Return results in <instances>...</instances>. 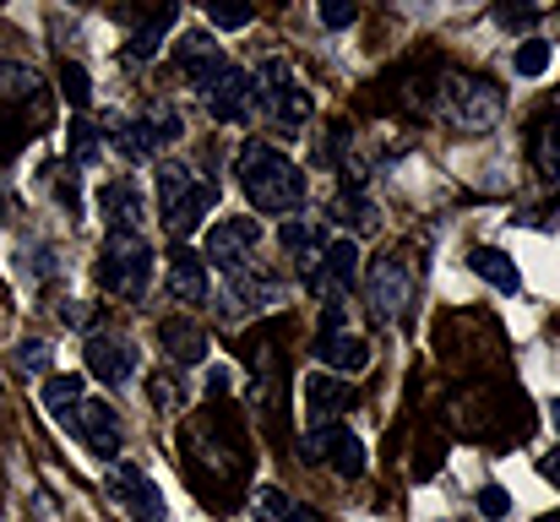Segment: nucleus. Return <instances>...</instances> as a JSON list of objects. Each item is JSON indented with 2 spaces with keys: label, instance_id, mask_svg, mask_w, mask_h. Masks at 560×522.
Listing matches in <instances>:
<instances>
[{
  "label": "nucleus",
  "instance_id": "nucleus-1",
  "mask_svg": "<svg viewBox=\"0 0 560 522\" xmlns=\"http://www.w3.org/2000/svg\"><path fill=\"white\" fill-rule=\"evenodd\" d=\"M234 170H240V185H245V201L256 212H267V218H283V212H294L305 201V174H300V164H289L267 142H245L240 159H234Z\"/></svg>",
  "mask_w": 560,
  "mask_h": 522
},
{
  "label": "nucleus",
  "instance_id": "nucleus-2",
  "mask_svg": "<svg viewBox=\"0 0 560 522\" xmlns=\"http://www.w3.org/2000/svg\"><path fill=\"white\" fill-rule=\"evenodd\" d=\"M501 109H506V98H501V88L485 82V77H446V82H441V115H446V126H457L463 137L495 131V126H501Z\"/></svg>",
  "mask_w": 560,
  "mask_h": 522
},
{
  "label": "nucleus",
  "instance_id": "nucleus-3",
  "mask_svg": "<svg viewBox=\"0 0 560 522\" xmlns=\"http://www.w3.org/2000/svg\"><path fill=\"white\" fill-rule=\"evenodd\" d=\"M148 278H153V251L142 234H109L104 240V256H98V283L115 294V300H142L148 294Z\"/></svg>",
  "mask_w": 560,
  "mask_h": 522
},
{
  "label": "nucleus",
  "instance_id": "nucleus-4",
  "mask_svg": "<svg viewBox=\"0 0 560 522\" xmlns=\"http://www.w3.org/2000/svg\"><path fill=\"white\" fill-rule=\"evenodd\" d=\"M256 104H267V115H272L278 126H305V120H311V98H305L294 66L278 60V55L261 60V71H256Z\"/></svg>",
  "mask_w": 560,
  "mask_h": 522
},
{
  "label": "nucleus",
  "instance_id": "nucleus-5",
  "mask_svg": "<svg viewBox=\"0 0 560 522\" xmlns=\"http://www.w3.org/2000/svg\"><path fill=\"white\" fill-rule=\"evenodd\" d=\"M201 98H207V115H212V120H223V126H245V120L256 115V71L229 66Z\"/></svg>",
  "mask_w": 560,
  "mask_h": 522
},
{
  "label": "nucleus",
  "instance_id": "nucleus-6",
  "mask_svg": "<svg viewBox=\"0 0 560 522\" xmlns=\"http://www.w3.org/2000/svg\"><path fill=\"white\" fill-rule=\"evenodd\" d=\"M256 240H261V223L256 218H245V212L240 218H223V223L207 229V262L223 267V272H240V267H250Z\"/></svg>",
  "mask_w": 560,
  "mask_h": 522
},
{
  "label": "nucleus",
  "instance_id": "nucleus-7",
  "mask_svg": "<svg viewBox=\"0 0 560 522\" xmlns=\"http://www.w3.org/2000/svg\"><path fill=\"white\" fill-rule=\"evenodd\" d=\"M109 496L131 512V522H164V496H159V485H153L142 468H131V463H120V468L109 474Z\"/></svg>",
  "mask_w": 560,
  "mask_h": 522
},
{
  "label": "nucleus",
  "instance_id": "nucleus-8",
  "mask_svg": "<svg viewBox=\"0 0 560 522\" xmlns=\"http://www.w3.org/2000/svg\"><path fill=\"white\" fill-rule=\"evenodd\" d=\"M283 256H289V267L300 272V278H322V256H327V229L322 223H311V218H289L283 223Z\"/></svg>",
  "mask_w": 560,
  "mask_h": 522
},
{
  "label": "nucleus",
  "instance_id": "nucleus-9",
  "mask_svg": "<svg viewBox=\"0 0 560 522\" xmlns=\"http://www.w3.org/2000/svg\"><path fill=\"white\" fill-rule=\"evenodd\" d=\"M305 408H311V430H327V425H338L354 408V386L338 381V375H327V370H316L305 381Z\"/></svg>",
  "mask_w": 560,
  "mask_h": 522
},
{
  "label": "nucleus",
  "instance_id": "nucleus-10",
  "mask_svg": "<svg viewBox=\"0 0 560 522\" xmlns=\"http://www.w3.org/2000/svg\"><path fill=\"white\" fill-rule=\"evenodd\" d=\"M175 66H180L190 82H196V93H207V88H212V82L229 71V60L218 55L212 33H186V38L175 44Z\"/></svg>",
  "mask_w": 560,
  "mask_h": 522
},
{
  "label": "nucleus",
  "instance_id": "nucleus-11",
  "mask_svg": "<svg viewBox=\"0 0 560 522\" xmlns=\"http://www.w3.org/2000/svg\"><path fill=\"white\" fill-rule=\"evenodd\" d=\"M267 305H278V283H272V278H256L250 267L229 272V289H223V316H229V322L256 316V311H267Z\"/></svg>",
  "mask_w": 560,
  "mask_h": 522
},
{
  "label": "nucleus",
  "instance_id": "nucleus-12",
  "mask_svg": "<svg viewBox=\"0 0 560 522\" xmlns=\"http://www.w3.org/2000/svg\"><path fill=\"white\" fill-rule=\"evenodd\" d=\"M408 294H413V278L402 262H375L371 272V311L381 322H397L408 311Z\"/></svg>",
  "mask_w": 560,
  "mask_h": 522
},
{
  "label": "nucleus",
  "instance_id": "nucleus-13",
  "mask_svg": "<svg viewBox=\"0 0 560 522\" xmlns=\"http://www.w3.org/2000/svg\"><path fill=\"white\" fill-rule=\"evenodd\" d=\"M82 353H88V370H93L104 386H120V381L137 370V348L126 344V338H115V333H93Z\"/></svg>",
  "mask_w": 560,
  "mask_h": 522
},
{
  "label": "nucleus",
  "instance_id": "nucleus-14",
  "mask_svg": "<svg viewBox=\"0 0 560 522\" xmlns=\"http://www.w3.org/2000/svg\"><path fill=\"white\" fill-rule=\"evenodd\" d=\"M77 436L88 441V452L98 457H120V419L104 397H88L82 403V419H77Z\"/></svg>",
  "mask_w": 560,
  "mask_h": 522
},
{
  "label": "nucleus",
  "instance_id": "nucleus-15",
  "mask_svg": "<svg viewBox=\"0 0 560 522\" xmlns=\"http://www.w3.org/2000/svg\"><path fill=\"white\" fill-rule=\"evenodd\" d=\"M38 397H44V408L55 414V425H60L66 436H77V419H82V403H88L82 375H49Z\"/></svg>",
  "mask_w": 560,
  "mask_h": 522
},
{
  "label": "nucleus",
  "instance_id": "nucleus-16",
  "mask_svg": "<svg viewBox=\"0 0 560 522\" xmlns=\"http://www.w3.org/2000/svg\"><path fill=\"white\" fill-rule=\"evenodd\" d=\"M98 212H104L109 234H137V223H142V196H137L126 179H109V185L98 190Z\"/></svg>",
  "mask_w": 560,
  "mask_h": 522
},
{
  "label": "nucleus",
  "instance_id": "nucleus-17",
  "mask_svg": "<svg viewBox=\"0 0 560 522\" xmlns=\"http://www.w3.org/2000/svg\"><path fill=\"white\" fill-rule=\"evenodd\" d=\"M170 294H175L180 305H207L212 278H207V262H201L196 251H175V262H170Z\"/></svg>",
  "mask_w": 560,
  "mask_h": 522
},
{
  "label": "nucleus",
  "instance_id": "nucleus-18",
  "mask_svg": "<svg viewBox=\"0 0 560 522\" xmlns=\"http://www.w3.org/2000/svg\"><path fill=\"white\" fill-rule=\"evenodd\" d=\"M159 344H164V353L175 364H201L207 359V333L196 322H186V316H164L159 322Z\"/></svg>",
  "mask_w": 560,
  "mask_h": 522
},
{
  "label": "nucleus",
  "instance_id": "nucleus-19",
  "mask_svg": "<svg viewBox=\"0 0 560 522\" xmlns=\"http://www.w3.org/2000/svg\"><path fill=\"white\" fill-rule=\"evenodd\" d=\"M316 359L322 364H332V370H343V375H360L365 364H371V348H365V338H354V333H322L316 338Z\"/></svg>",
  "mask_w": 560,
  "mask_h": 522
},
{
  "label": "nucleus",
  "instance_id": "nucleus-20",
  "mask_svg": "<svg viewBox=\"0 0 560 522\" xmlns=\"http://www.w3.org/2000/svg\"><path fill=\"white\" fill-rule=\"evenodd\" d=\"M316 436H322V463H332L343 479H360V468H365V446H360V436L343 430V425H327V430H316Z\"/></svg>",
  "mask_w": 560,
  "mask_h": 522
},
{
  "label": "nucleus",
  "instance_id": "nucleus-21",
  "mask_svg": "<svg viewBox=\"0 0 560 522\" xmlns=\"http://www.w3.org/2000/svg\"><path fill=\"white\" fill-rule=\"evenodd\" d=\"M468 267H474L490 289H501V294H517V289H523V272H517V267H512V256H506V251H495V245L468 251Z\"/></svg>",
  "mask_w": 560,
  "mask_h": 522
},
{
  "label": "nucleus",
  "instance_id": "nucleus-22",
  "mask_svg": "<svg viewBox=\"0 0 560 522\" xmlns=\"http://www.w3.org/2000/svg\"><path fill=\"white\" fill-rule=\"evenodd\" d=\"M115 148H120V159H131V164H148L153 153H159V131L148 126V120H120L115 131Z\"/></svg>",
  "mask_w": 560,
  "mask_h": 522
},
{
  "label": "nucleus",
  "instance_id": "nucleus-23",
  "mask_svg": "<svg viewBox=\"0 0 560 522\" xmlns=\"http://www.w3.org/2000/svg\"><path fill=\"white\" fill-rule=\"evenodd\" d=\"M212 196H218V185H212V179H196V190H190L186 201H180V207H175V212H170V218H164V229H170V234H175V240H186L190 229H196V223H201V212H207V207H212Z\"/></svg>",
  "mask_w": 560,
  "mask_h": 522
},
{
  "label": "nucleus",
  "instance_id": "nucleus-24",
  "mask_svg": "<svg viewBox=\"0 0 560 522\" xmlns=\"http://www.w3.org/2000/svg\"><path fill=\"white\" fill-rule=\"evenodd\" d=\"M322 267L332 272V283H338V294L343 289H354V278H360V245L343 234V240H327V256H322Z\"/></svg>",
  "mask_w": 560,
  "mask_h": 522
},
{
  "label": "nucleus",
  "instance_id": "nucleus-25",
  "mask_svg": "<svg viewBox=\"0 0 560 522\" xmlns=\"http://www.w3.org/2000/svg\"><path fill=\"white\" fill-rule=\"evenodd\" d=\"M256 512L267 522H327L316 507H305V501H294V496H283V490H261V496H256Z\"/></svg>",
  "mask_w": 560,
  "mask_h": 522
},
{
  "label": "nucleus",
  "instance_id": "nucleus-26",
  "mask_svg": "<svg viewBox=\"0 0 560 522\" xmlns=\"http://www.w3.org/2000/svg\"><path fill=\"white\" fill-rule=\"evenodd\" d=\"M534 164H539V174L560 179V115L556 109L539 115V131H534Z\"/></svg>",
  "mask_w": 560,
  "mask_h": 522
},
{
  "label": "nucleus",
  "instance_id": "nucleus-27",
  "mask_svg": "<svg viewBox=\"0 0 560 522\" xmlns=\"http://www.w3.org/2000/svg\"><path fill=\"white\" fill-rule=\"evenodd\" d=\"M190 190H196V174H190L186 164H159V212H164V218L186 201Z\"/></svg>",
  "mask_w": 560,
  "mask_h": 522
},
{
  "label": "nucleus",
  "instance_id": "nucleus-28",
  "mask_svg": "<svg viewBox=\"0 0 560 522\" xmlns=\"http://www.w3.org/2000/svg\"><path fill=\"white\" fill-rule=\"evenodd\" d=\"M33 93H38V71L16 66V60H0V104H27Z\"/></svg>",
  "mask_w": 560,
  "mask_h": 522
},
{
  "label": "nucleus",
  "instance_id": "nucleus-29",
  "mask_svg": "<svg viewBox=\"0 0 560 522\" xmlns=\"http://www.w3.org/2000/svg\"><path fill=\"white\" fill-rule=\"evenodd\" d=\"M66 148H71V164H77V170H93V164H98V131H93L88 120H71V142H66Z\"/></svg>",
  "mask_w": 560,
  "mask_h": 522
},
{
  "label": "nucleus",
  "instance_id": "nucleus-30",
  "mask_svg": "<svg viewBox=\"0 0 560 522\" xmlns=\"http://www.w3.org/2000/svg\"><path fill=\"white\" fill-rule=\"evenodd\" d=\"M60 93L71 109H93V88H88V71L82 66H60Z\"/></svg>",
  "mask_w": 560,
  "mask_h": 522
},
{
  "label": "nucleus",
  "instance_id": "nucleus-31",
  "mask_svg": "<svg viewBox=\"0 0 560 522\" xmlns=\"http://www.w3.org/2000/svg\"><path fill=\"white\" fill-rule=\"evenodd\" d=\"M512 66H517V77H545V71H550V44H545V38H528Z\"/></svg>",
  "mask_w": 560,
  "mask_h": 522
},
{
  "label": "nucleus",
  "instance_id": "nucleus-32",
  "mask_svg": "<svg viewBox=\"0 0 560 522\" xmlns=\"http://www.w3.org/2000/svg\"><path fill=\"white\" fill-rule=\"evenodd\" d=\"M479 512H485L490 522H501L506 512H512V496H506L501 485H490V490H479Z\"/></svg>",
  "mask_w": 560,
  "mask_h": 522
},
{
  "label": "nucleus",
  "instance_id": "nucleus-33",
  "mask_svg": "<svg viewBox=\"0 0 560 522\" xmlns=\"http://www.w3.org/2000/svg\"><path fill=\"white\" fill-rule=\"evenodd\" d=\"M495 22H501V27H534V22H539V11H534V5H501V11H495Z\"/></svg>",
  "mask_w": 560,
  "mask_h": 522
},
{
  "label": "nucleus",
  "instance_id": "nucleus-34",
  "mask_svg": "<svg viewBox=\"0 0 560 522\" xmlns=\"http://www.w3.org/2000/svg\"><path fill=\"white\" fill-rule=\"evenodd\" d=\"M16 364H22V370H49V344H38V338L22 344L16 348Z\"/></svg>",
  "mask_w": 560,
  "mask_h": 522
},
{
  "label": "nucleus",
  "instance_id": "nucleus-35",
  "mask_svg": "<svg viewBox=\"0 0 560 522\" xmlns=\"http://www.w3.org/2000/svg\"><path fill=\"white\" fill-rule=\"evenodd\" d=\"M207 16H212L218 27H245V22H250V5H212Z\"/></svg>",
  "mask_w": 560,
  "mask_h": 522
},
{
  "label": "nucleus",
  "instance_id": "nucleus-36",
  "mask_svg": "<svg viewBox=\"0 0 560 522\" xmlns=\"http://www.w3.org/2000/svg\"><path fill=\"white\" fill-rule=\"evenodd\" d=\"M60 322L82 333V327H93V305H82V300H66V305H60Z\"/></svg>",
  "mask_w": 560,
  "mask_h": 522
},
{
  "label": "nucleus",
  "instance_id": "nucleus-37",
  "mask_svg": "<svg viewBox=\"0 0 560 522\" xmlns=\"http://www.w3.org/2000/svg\"><path fill=\"white\" fill-rule=\"evenodd\" d=\"M354 16H360V11H354V5H332V0H327V5H322V22H327V27H349V22H354Z\"/></svg>",
  "mask_w": 560,
  "mask_h": 522
},
{
  "label": "nucleus",
  "instance_id": "nucleus-38",
  "mask_svg": "<svg viewBox=\"0 0 560 522\" xmlns=\"http://www.w3.org/2000/svg\"><path fill=\"white\" fill-rule=\"evenodd\" d=\"M148 392H153V403H159V408H175V403H180L175 381H164V375H153V386H148Z\"/></svg>",
  "mask_w": 560,
  "mask_h": 522
},
{
  "label": "nucleus",
  "instance_id": "nucleus-39",
  "mask_svg": "<svg viewBox=\"0 0 560 522\" xmlns=\"http://www.w3.org/2000/svg\"><path fill=\"white\" fill-rule=\"evenodd\" d=\"M539 474H545V479H556V485H560V446L550 452V457H545V463H539Z\"/></svg>",
  "mask_w": 560,
  "mask_h": 522
},
{
  "label": "nucleus",
  "instance_id": "nucleus-40",
  "mask_svg": "<svg viewBox=\"0 0 560 522\" xmlns=\"http://www.w3.org/2000/svg\"><path fill=\"white\" fill-rule=\"evenodd\" d=\"M550 419H556V430H560V403H550Z\"/></svg>",
  "mask_w": 560,
  "mask_h": 522
},
{
  "label": "nucleus",
  "instance_id": "nucleus-41",
  "mask_svg": "<svg viewBox=\"0 0 560 522\" xmlns=\"http://www.w3.org/2000/svg\"><path fill=\"white\" fill-rule=\"evenodd\" d=\"M539 522H560V512H545V518H539Z\"/></svg>",
  "mask_w": 560,
  "mask_h": 522
}]
</instances>
